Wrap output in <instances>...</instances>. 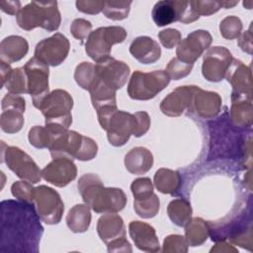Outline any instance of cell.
<instances>
[{
	"mask_svg": "<svg viewBox=\"0 0 253 253\" xmlns=\"http://www.w3.org/2000/svg\"><path fill=\"white\" fill-rule=\"evenodd\" d=\"M34 204L22 201L1 202V252H39L43 233Z\"/></svg>",
	"mask_w": 253,
	"mask_h": 253,
	"instance_id": "obj_1",
	"label": "cell"
},
{
	"mask_svg": "<svg viewBox=\"0 0 253 253\" xmlns=\"http://www.w3.org/2000/svg\"><path fill=\"white\" fill-rule=\"evenodd\" d=\"M79 193L86 205L97 213L119 212L126 205L122 189L106 188L96 174H84L78 181Z\"/></svg>",
	"mask_w": 253,
	"mask_h": 253,
	"instance_id": "obj_2",
	"label": "cell"
},
{
	"mask_svg": "<svg viewBox=\"0 0 253 253\" xmlns=\"http://www.w3.org/2000/svg\"><path fill=\"white\" fill-rule=\"evenodd\" d=\"M52 133V132H51ZM52 140L48 149L52 158H68L87 161L95 158L98 145L95 140L74 130L65 129L52 133Z\"/></svg>",
	"mask_w": 253,
	"mask_h": 253,
	"instance_id": "obj_3",
	"label": "cell"
},
{
	"mask_svg": "<svg viewBox=\"0 0 253 253\" xmlns=\"http://www.w3.org/2000/svg\"><path fill=\"white\" fill-rule=\"evenodd\" d=\"M72 97L62 89L48 93L42 100L40 110L45 118V127L52 133L68 129L72 123Z\"/></svg>",
	"mask_w": 253,
	"mask_h": 253,
	"instance_id": "obj_4",
	"label": "cell"
},
{
	"mask_svg": "<svg viewBox=\"0 0 253 253\" xmlns=\"http://www.w3.org/2000/svg\"><path fill=\"white\" fill-rule=\"evenodd\" d=\"M60 22L61 17L55 1H33L24 6L17 15L19 27L26 31L41 27L48 32H53L59 28Z\"/></svg>",
	"mask_w": 253,
	"mask_h": 253,
	"instance_id": "obj_5",
	"label": "cell"
},
{
	"mask_svg": "<svg viewBox=\"0 0 253 253\" xmlns=\"http://www.w3.org/2000/svg\"><path fill=\"white\" fill-rule=\"evenodd\" d=\"M170 82L166 71L155 70L151 72L134 71L127 85V94L133 100L146 101L154 98Z\"/></svg>",
	"mask_w": 253,
	"mask_h": 253,
	"instance_id": "obj_6",
	"label": "cell"
},
{
	"mask_svg": "<svg viewBox=\"0 0 253 253\" xmlns=\"http://www.w3.org/2000/svg\"><path fill=\"white\" fill-rule=\"evenodd\" d=\"M126 31L120 26L100 27L89 35L85 50L97 63L110 57L112 45L123 42L126 38Z\"/></svg>",
	"mask_w": 253,
	"mask_h": 253,
	"instance_id": "obj_7",
	"label": "cell"
},
{
	"mask_svg": "<svg viewBox=\"0 0 253 253\" xmlns=\"http://www.w3.org/2000/svg\"><path fill=\"white\" fill-rule=\"evenodd\" d=\"M152 19L158 27L167 26L173 22H182L189 24L199 19L191 1L163 0L155 3L152 12Z\"/></svg>",
	"mask_w": 253,
	"mask_h": 253,
	"instance_id": "obj_8",
	"label": "cell"
},
{
	"mask_svg": "<svg viewBox=\"0 0 253 253\" xmlns=\"http://www.w3.org/2000/svg\"><path fill=\"white\" fill-rule=\"evenodd\" d=\"M1 161L20 179L36 184L42 179V171L36 162L25 151L17 146H7L2 142Z\"/></svg>",
	"mask_w": 253,
	"mask_h": 253,
	"instance_id": "obj_9",
	"label": "cell"
},
{
	"mask_svg": "<svg viewBox=\"0 0 253 253\" xmlns=\"http://www.w3.org/2000/svg\"><path fill=\"white\" fill-rule=\"evenodd\" d=\"M34 205L43 222L56 224L61 220L64 205L59 194L52 188L44 185L35 188Z\"/></svg>",
	"mask_w": 253,
	"mask_h": 253,
	"instance_id": "obj_10",
	"label": "cell"
},
{
	"mask_svg": "<svg viewBox=\"0 0 253 253\" xmlns=\"http://www.w3.org/2000/svg\"><path fill=\"white\" fill-rule=\"evenodd\" d=\"M24 70L27 75L28 93L32 96L34 106L39 109L49 93L48 65L34 56L25 64Z\"/></svg>",
	"mask_w": 253,
	"mask_h": 253,
	"instance_id": "obj_11",
	"label": "cell"
},
{
	"mask_svg": "<svg viewBox=\"0 0 253 253\" xmlns=\"http://www.w3.org/2000/svg\"><path fill=\"white\" fill-rule=\"evenodd\" d=\"M70 48L69 41L60 33L38 42L35 49V57L46 65L57 66L61 64L68 55Z\"/></svg>",
	"mask_w": 253,
	"mask_h": 253,
	"instance_id": "obj_12",
	"label": "cell"
},
{
	"mask_svg": "<svg viewBox=\"0 0 253 253\" xmlns=\"http://www.w3.org/2000/svg\"><path fill=\"white\" fill-rule=\"evenodd\" d=\"M231 61L232 55L226 47H209L204 55L202 73L208 81L218 82L225 77Z\"/></svg>",
	"mask_w": 253,
	"mask_h": 253,
	"instance_id": "obj_13",
	"label": "cell"
},
{
	"mask_svg": "<svg viewBox=\"0 0 253 253\" xmlns=\"http://www.w3.org/2000/svg\"><path fill=\"white\" fill-rule=\"evenodd\" d=\"M212 42V38L208 31L197 30L182 40L177 46V58L183 62L194 64V62L208 49Z\"/></svg>",
	"mask_w": 253,
	"mask_h": 253,
	"instance_id": "obj_14",
	"label": "cell"
},
{
	"mask_svg": "<svg viewBox=\"0 0 253 253\" xmlns=\"http://www.w3.org/2000/svg\"><path fill=\"white\" fill-rule=\"evenodd\" d=\"M95 65L100 79L115 91L124 87L130 73L129 66L126 63L112 56Z\"/></svg>",
	"mask_w": 253,
	"mask_h": 253,
	"instance_id": "obj_15",
	"label": "cell"
},
{
	"mask_svg": "<svg viewBox=\"0 0 253 253\" xmlns=\"http://www.w3.org/2000/svg\"><path fill=\"white\" fill-rule=\"evenodd\" d=\"M77 176V168L73 160L68 158H53L42 170V177L55 187H65Z\"/></svg>",
	"mask_w": 253,
	"mask_h": 253,
	"instance_id": "obj_16",
	"label": "cell"
},
{
	"mask_svg": "<svg viewBox=\"0 0 253 253\" xmlns=\"http://www.w3.org/2000/svg\"><path fill=\"white\" fill-rule=\"evenodd\" d=\"M199 86H180L165 97L161 104V112L169 117H178L186 110L190 111L193 97Z\"/></svg>",
	"mask_w": 253,
	"mask_h": 253,
	"instance_id": "obj_17",
	"label": "cell"
},
{
	"mask_svg": "<svg viewBox=\"0 0 253 253\" xmlns=\"http://www.w3.org/2000/svg\"><path fill=\"white\" fill-rule=\"evenodd\" d=\"M106 130L108 140L112 145L126 144L133 131V115L118 110L111 117Z\"/></svg>",
	"mask_w": 253,
	"mask_h": 253,
	"instance_id": "obj_18",
	"label": "cell"
},
{
	"mask_svg": "<svg viewBox=\"0 0 253 253\" xmlns=\"http://www.w3.org/2000/svg\"><path fill=\"white\" fill-rule=\"evenodd\" d=\"M221 108L220 96L211 91H205L199 87L196 91L190 111L203 119H212L216 117Z\"/></svg>",
	"mask_w": 253,
	"mask_h": 253,
	"instance_id": "obj_19",
	"label": "cell"
},
{
	"mask_svg": "<svg viewBox=\"0 0 253 253\" xmlns=\"http://www.w3.org/2000/svg\"><path fill=\"white\" fill-rule=\"evenodd\" d=\"M128 232L134 245L139 250L152 253L160 250L159 240L155 229L150 224L139 220H133L128 224Z\"/></svg>",
	"mask_w": 253,
	"mask_h": 253,
	"instance_id": "obj_20",
	"label": "cell"
},
{
	"mask_svg": "<svg viewBox=\"0 0 253 253\" xmlns=\"http://www.w3.org/2000/svg\"><path fill=\"white\" fill-rule=\"evenodd\" d=\"M225 78L231 84L233 92L252 95L251 69L242 61L232 58Z\"/></svg>",
	"mask_w": 253,
	"mask_h": 253,
	"instance_id": "obj_21",
	"label": "cell"
},
{
	"mask_svg": "<svg viewBox=\"0 0 253 253\" xmlns=\"http://www.w3.org/2000/svg\"><path fill=\"white\" fill-rule=\"evenodd\" d=\"M231 108L229 112L230 122L234 126H251L253 112L251 95L232 92Z\"/></svg>",
	"mask_w": 253,
	"mask_h": 253,
	"instance_id": "obj_22",
	"label": "cell"
},
{
	"mask_svg": "<svg viewBox=\"0 0 253 253\" xmlns=\"http://www.w3.org/2000/svg\"><path fill=\"white\" fill-rule=\"evenodd\" d=\"M97 232L106 245L126 237V227L123 218L116 212H107L98 219Z\"/></svg>",
	"mask_w": 253,
	"mask_h": 253,
	"instance_id": "obj_23",
	"label": "cell"
},
{
	"mask_svg": "<svg viewBox=\"0 0 253 253\" xmlns=\"http://www.w3.org/2000/svg\"><path fill=\"white\" fill-rule=\"evenodd\" d=\"M129 52L140 63L151 64L161 55V48L157 42L150 37H137L129 45Z\"/></svg>",
	"mask_w": 253,
	"mask_h": 253,
	"instance_id": "obj_24",
	"label": "cell"
},
{
	"mask_svg": "<svg viewBox=\"0 0 253 253\" xmlns=\"http://www.w3.org/2000/svg\"><path fill=\"white\" fill-rule=\"evenodd\" d=\"M153 165V155L145 147L137 146L129 150L125 156L126 170L134 175H141L148 172Z\"/></svg>",
	"mask_w": 253,
	"mask_h": 253,
	"instance_id": "obj_25",
	"label": "cell"
},
{
	"mask_svg": "<svg viewBox=\"0 0 253 253\" xmlns=\"http://www.w3.org/2000/svg\"><path fill=\"white\" fill-rule=\"evenodd\" d=\"M29 50L26 39L20 36H9L0 43V60L8 64L21 60Z\"/></svg>",
	"mask_w": 253,
	"mask_h": 253,
	"instance_id": "obj_26",
	"label": "cell"
},
{
	"mask_svg": "<svg viewBox=\"0 0 253 253\" xmlns=\"http://www.w3.org/2000/svg\"><path fill=\"white\" fill-rule=\"evenodd\" d=\"M91 222L90 207L86 204L74 206L66 215V224L68 228L75 233L85 232Z\"/></svg>",
	"mask_w": 253,
	"mask_h": 253,
	"instance_id": "obj_27",
	"label": "cell"
},
{
	"mask_svg": "<svg viewBox=\"0 0 253 253\" xmlns=\"http://www.w3.org/2000/svg\"><path fill=\"white\" fill-rule=\"evenodd\" d=\"M210 226L201 217L191 218L185 225V238L190 246H200L208 239Z\"/></svg>",
	"mask_w": 253,
	"mask_h": 253,
	"instance_id": "obj_28",
	"label": "cell"
},
{
	"mask_svg": "<svg viewBox=\"0 0 253 253\" xmlns=\"http://www.w3.org/2000/svg\"><path fill=\"white\" fill-rule=\"evenodd\" d=\"M181 176L179 172L160 168L154 175V185L157 190L163 194H174L181 186Z\"/></svg>",
	"mask_w": 253,
	"mask_h": 253,
	"instance_id": "obj_29",
	"label": "cell"
},
{
	"mask_svg": "<svg viewBox=\"0 0 253 253\" xmlns=\"http://www.w3.org/2000/svg\"><path fill=\"white\" fill-rule=\"evenodd\" d=\"M92 105L95 110L107 106H117L116 91L106 85L101 79L89 90Z\"/></svg>",
	"mask_w": 253,
	"mask_h": 253,
	"instance_id": "obj_30",
	"label": "cell"
},
{
	"mask_svg": "<svg viewBox=\"0 0 253 253\" xmlns=\"http://www.w3.org/2000/svg\"><path fill=\"white\" fill-rule=\"evenodd\" d=\"M169 218L178 226H185L192 216V208L190 203L183 198L171 201L167 207Z\"/></svg>",
	"mask_w": 253,
	"mask_h": 253,
	"instance_id": "obj_31",
	"label": "cell"
},
{
	"mask_svg": "<svg viewBox=\"0 0 253 253\" xmlns=\"http://www.w3.org/2000/svg\"><path fill=\"white\" fill-rule=\"evenodd\" d=\"M76 83L85 90H90L100 79L96 70V65L91 62H81L77 65L74 72Z\"/></svg>",
	"mask_w": 253,
	"mask_h": 253,
	"instance_id": "obj_32",
	"label": "cell"
},
{
	"mask_svg": "<svg viewBox=\"0 0 253 253\" xmlns=\"http://www.w3.org/2000/svg\"><path fill=\"white\" fill-rule=\"evenodd\" d=\"M24 112L17 109L3 110L0 116L1 129L7 133H15L21 130L24 125Z\"/></svg>",
	"mask_w": 253,
	"mask_h": 253,
	"instance_id": "obj_33",
	"label": "cell"
},
{
	"mask_svg": "<svg viewBox=\"0 0 253 253\" xmlns=\"http://www.w3.org/2000/svg\"><path fill=\"white\" fill-rule=\"evenodd\" d=\"M3 87H5L9 93L15 95L28 93L27 75L24 67L14 68Z\"/></svg>",
	"mask_w": 253,
	"mask_h": 253,
	"instance_id": "obj_34",
	"label": "cell"
},
{
	"mask_svg": "<svg viewBox=\"0 0 253 253\" xmlns=\"http://www.w3.org/2000/svg\"><path fill=\"white\" fill-rule=\"evenodd\" d=\"M159 198L154 193L145 199L134 200L133 202L135 212L142 218H150L155 216L159 211Z\"/></svg>",
	"mask_w": 253,
	"mask_h": 253,
	"instance_id": "obj_35",
	"label": "cell"
},
{
	"mask_svg": "<svg viewBox=\"0 0 253 253\" xmlns=\"http://www.w3.org/2000/svg\"><path fill=\"white\" fill-rule=\"evenodd\" d=\"M131 1H104L103 13L111 20L120 21L127 18Z\"/></svg>",
	"mask_w": 253,
	"mask_h": 253,
	"instance_id": "obj_36",
	"label": "cell"
},
{
	"mask_svg": "<svg viewBox=\"0 0 253 253\" xmlns=\"http://www.w3.org/2000/svg\"><path fill=\"white\" fill-rule=\"evenodd\" d=\"M52 136V133L45 126H36L29 131V141L37 148H48Z\"/></svg>",
	"mask_w": 253,
	"mask_h": 253,
	"instance_id": "obj_37",
	"label": "cell"
},
{
	"mask_svg": "<svg viewBox=\"0 0 253 253\" xmlns=\"http://www.w3.org/2000/svg\"><path fill=\"white\" fill-rule=\"evenodd\" d=\"M219 31L224 39L234 40L241 34L242 23L238 17L228 16L220 22Z\"/></svg>",
	"mask_w": 253,
	"mask_h": 253,
	"instance_id": "obj_38",
	"label": "cell"
},
{
	"mask_svg": "<svg viewBox=\"0 0 253 253\" xmlns=\"http://www.w3.org/2000/svg\"><path fill=\"white\" fill-rule=\"evenodd\" d=\"M193 65L194 64H189V63L183 62L180 59H178L177 57H174L169 61L165 71L168 74L170 79L179 80L183 77H186L187 75H189L191 73Z\"/></svg>",
	"mask_w": 253,
	"mask_h": 253,
	"instance_id": "obj_39",
	"label": "cell"
},
{
	"mask_svg": "<svg viewBox=\"0 0 253 253\" xmlns=\"http://www.w3.org/2000/svg\"><path fill=\"white\" fill-rule=\"evenodd\" d=\"M11 192L12 195L19 201L34 204L35 188L32 186V183L27 181H17L13 183L11 187Z\"/></svg>",
	"mask_w": 253,
	"mask_h": 253,
	"instance_id": "obj_40",
	"label": "cell"
},
{
	"mask_svg": "<svg viewBox=\"0 0 253 253\" xmlns=\"http://www.w3.org/2000/svg\"><path fill=\"white\" fill-rule=\"evenodd\" d=\"M187 251H188V242L184 236L179 234H172L167 236L164 239L162 252L186 253Z\"/></svg>",
	"mask_w": 253,
	"mask_h": 253,
	"instance_id": "obj_41",
	"label": "cell"
},
{
	"mask_svg": "<svg viewBox=\"0 0 253 253\" xmlns=\"http://www.w3.org/2000/svg\"><path fill=\"white\" fill-rule=\"evenodd\" d=\"M131 193L134 200H142L153 194V185L149 178H138L130 185Z\"/></svg>",
	"mask_w": 253,
	"mask_h": 253,
	"instance_id": "obj_42",
	"label": "cell"
},
{
	"mask_svg": "<svg viewBox=\"0 0 253 253\" xmlns=\"http://www.w3.org/2000/svg\"><path fill=\"white\" fill-rule=\"evenodd\" d=\"M91 30L92 24L85 19H75L70 26L72 36L81 42L88 39L89 35L91 34Z\"/></svg>",
	"mask_w": 253,
	"mask_h": 253,
	"instance_id": "obj_43",
	"label": "cell"
},
{
	"mask_svg": "<svg viewBox=\"0 0 253 253\" xmlns=\"http://www.w3.org/2000/svg\"><path fill=\"white\" fill-rule=\"evenodd\" d=\"M133 115V131L132 134L139 137L147 132L150 126V118L146 112H136Z\"/></svg>",
	"mask_w": 253,
	"mask_h": 253,
	"instance_id": "obj_44",
	"label": "cell"
},
{
	"mask_svg": "<svg viewBox=\"0 0 253 253\" xmlns=\"http://www.w3.org/2000/svg\"><path fill=\"white\" fill-rule=\"evenodd\" d=\"M191 4L195 12L201 16H210L214 14L221 8L219 1H191Z\"/></svg>",
	"mask_w": 253,
	"mask_h": 253,
	"instance_id": "obj_45",
	"label": "cell"
},
{
	"mask_svg": "<svg viewBox=\"0 0 253 253\" xmlns=\"http://www.w3.org/2000/svg\"><path fill=\"white\" fill-rule=\"evenodd\" d=\"M160 42L166 48H173L181 42V33L176 29H166L158 34Z\"/></svg>",
	"mask_w": 253,
	"mask_h": 253,
	"instance_id": "obj_46",
	"label": "cell"
},
{
	"mask_svg": "<svg viewBox=\"0 0 253 253\" xmlns=\"http://www.w3.org/2000/svg\"><path fill=\"white\" fill-rule=\"evenodd\" d=\"M75 4L78 11L91 15L100 13L104 8V1L99 0H78Z\"/></svg>",
	"mask_w": 253,
	"mask_h": 253,
	"instance_id": "obj_47",
	"label": "cell"
},
{
	"mask_svg": "<svg viewBox=\"0 0 253 253\" xmlns=\"http://www.w3.org/2000/svg\"><path fill=\"white\" fill-rule=\"evenodd\" d=\"M1 108H2V111L7 109H17L22 112H25L26 101L23 97L19 95L9 93L5 95V97L2 99Z\"/></svg>",
	"mask_w": 253,
	"mask_h": 253,
	"instance_id": "obj_48",
	"label": "cell"
},
{
	"mask_svg": "<svg viewBox=\"0 0 253 253\" xmlns=\"http://www.w3.org/2000/svg\"><path fill=\"white\" fill-rule=\"evenodd\" d=\"M108 252H131V246L126 237L107 244Z\"/></svg>",
	"mask_w": 253,
	"mask_h": 253,
	"instance_id": "obj_49",
	"label": "cell"
},
{
	"mask_svg": "<svg viewBox=\"0 0 253 253\" xmlns=\"http://www.w3.org/2000/svg\"><path fill=\"white\" fill-rule=\"evenodd\" d=\"M0 8L3 12L9 15H18L21 8V3L19 1H1Z\"/></svg>",
	"mask_w": 253,
	"mask_h": 253,
	"instance_id": "obj_50",
	"label": "cell"
},
{
	"mask_svg": "<svg viewBox=\"0 0 253 253\" xmlns=\"http://www.w3.org/2000/svg\"><path fill=\"white\" fill-rule=\"evenodd\" d=\"M238 44L241 47L242 50L252 53V35H251V29L243 33L239 40H238Z\"/></svg>",
	"mask_w": 253,
	"mask_h": 253,
	"instance_id": "obj_51",
	"label": "cell"
},
{
	"mask_svg": "<svg viewBox=\"0 0 253 253\" xmlns=\"http://www.w3.org/2000/svg\"><path fill=\"white\" fill-rule=\"evenodd\" d=\"M12 70L13 69L11 68L10 64L0 60V73H1V85H2V87L4 86V84L7 81L8 77L10 76Z\"/></svg>",
	"mask_w": 253,
	"mask_h": 253,
	"instance_id": "obj_52",
	"label": "cell"
},
{
	"mask_svg": "<svg viewBox=\"0 0 253 253\" xmlns=\"http://www.w3.org/2000/svg\"><path fill=\"white\" fill-rule=\"evenodd\" d=\"M211 252H237V249L232 247L230 244L222 242L220 240L219 243H217L214 247L211 249Z\"/></svg>",
	"mask_w": 253,
	"mask_h": 253,
	"instance_id": "obj_53",
	"label": "cell"
},
{
	"mask_svg": "<svg viewBox=\"0 0 253 253\" xmlns=\"http://www.w3.org/2000/svg\"><path fill=\"white\" fill-rule=\"evenodd\" d=\"M238 1H233V2H230V1H220V4H221V7L225 8V9H228V8H232L233 6L237 5Z\"/></svg>",
	"mask_w": 253,
	"mask_h": 253,
	"instance_id": "obj_54",
	"label": "cell"
}]
</instances>
